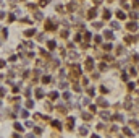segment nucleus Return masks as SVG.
<instances>
[{
  "mask_svg": "<svg viewBox=\"0 0 139 138\" xmlns=\"http://www.w3.org/2000/svg\"><path fill=\"white\" fill-rule=\"evenodd\" d=\"M37 34V28L34 25H31V28H28V29H23V37L24 39H32Z\"/></svg>",
  "mask_w": 139,
  "mask_h": 138,
  "instance_id": "f257e3e1",
  "label": "nucleus"
},
{
  "mask_svg": "<svg viewBox=\"0 0 139 138\" xmlns=\"http://www.w3.org/2000/svg\"><path fill=\"white\" fill-rule=\"evenodd\" d=\"M44 31H57V23H53L52 18H44Z\"/></svg>",
  "mask_w": 139,
  "mask_h": 138,
  "instance_id": "f03ea898",
  "label": "nucleus"
},
{
  "mask_svg": "<svg viewBox=\"0 0 139 138\" xmlns=\"http://www.w3.org/2000/svg\"><path fill=\"white\" fill-rule=\"evenodd\" d=\"M11 125H13V130H16V132H19V133H23V135H24V130H26L24 123H21L18 119H16V120H13Z\"/></svg>",
  "mask_w": 139,
  "mask_h": 138,
  "instance_id": "7ed1b4c3",
  "label": "nucleus"
},
{
  "mask_svg": "<svg viewBox=\"0 0 139 138\" xmlns=\"http://www.w3.org/2000/svg\"><path fill=\"white\" fill-rule=\"evenodd\" d=\"M23 98L24 99H28V98H32V94H34V89H32V85L29 83V86H26L24 89H23Z\"/></svg>",
  "mask_w": 139,
  "mask_h": 138,
  "instance_id": "20e7f679",
  "label": "nucleus"
},
{
  "mask_svg": "<svg viewBox=\"0 0 139 138\" xmlns=\"http://www.w3.org/2000/svg\"><path fill=\"white\" fill-rule=\"evenodd\" d=\"M45 94H47V93L44 91L42 88H34V99H36V101L44 99V98H45Z\"/></svg>",
  "mask_w": 139,
  "mask_h": 138,
  "instance_id": "39448f33",
  "label": "nucleus"
},
{
  "mask_svg": "<svg viewBox=\"0 0 139 138\" xmlns=\"http://www.w3.org/2000/svg\"><path fill=\"white\" fill-rule=\"evenodd\" d=\"M8 36H10V29H8V26H2V31H0V41L6 42V41H8Z\"/></svg>",
  "mask_w": 139,
  "mask_h": 138,
  "instance_id": "423d86ee",
  "label": "nucleus"
},
{
  "mask_svg": "<svg viewBox=\"0 0 139 138\" xmlns=\"http://www.w3.org/2000/svg\"><path fill=\"white\" fill-rule=\"evenodd\" d=\"M6 23L8 25H11V23H15V21H18V16L15 15V12H6Z\"/></svg>",
  "mask_w": 139,
  "mask_h": 138,
  "instance_id": "0eeeda50",
  "label": "nucleus"
},
{
  "mask_svg": "<svg viewBox=\"0 0 139 138\" xmlns=\"http://www.w3.org/2000/svg\"><path fill=\"white\" fill-rule=\"evenodd\" d=\"M45 44H47V49L50 50V52H53V50L58 47V44H57V41L55 39H47L45 41Z\"/></svg>",
  "mask_w": 139,
  "mask_h": 138,
  "instance_id": "6e6552de",
  "label": "nucleus"
},
{
  "mask_svg": "<svg viewBox=\"0 0 139 138\" xmlns=\"http://www.w3.org/2000/svg\"><path fill=\"white\" fill-rule=\"evenodd\" d=\"M32 20L34 21H44V13L40 10H34L32 12Z\"/></svg>",
  "mask_w": 139,
  "mask_h": 138,
  "instance_id": "1a4fd4ad",
  "label": "nucleus"
},
{
  "mask_svg": "<svg viewBox=\"0 0 139 138\" xmlns=\"http://www.w3.org/2000/svg\"><path fill=\"white\" fill-rule=\"evenodd\" d=\"M18 114H19V119H23V120H26V119H29V117H31V114H29V109H26V107H21Z\"/></svg>",
  "mask_w": 139,
  "mask_h": 138,
  "instance_id": "9d476101",
  "label": "nucleus"
},
{
  "mask_svg": "<svg viewBox=\"0 0 139 138\" xmlns=\"http://www.w3.org/2000/svg\"><path fill=\"white\" fill-rule=\"evenodd\" d=\"M24 107L29 109V110L34 109V107H36V99H34V98H28V99L24 101Z\"/></svg>",
  "mask_w": 139,
  "mask_h": 138,
  "instance_id": "9b49d317",
  "label": "nucleus"
},
{
  "mask_svg": "<svg viewBox=\"0 0 139 138\" xmlns=\"http://www.w3.org/2000/svg\"><path fill=\"white\" fill-rule=\"evenodd\" d=\"M18 60H19L18 54H13V52H10V54H8V58H6V62H8V63H16Z\"/></svg>",
  "mask_w": 139,
  "mask_h": 138,
  "instance_id": "f8f14e48",
  "label": "nucleus"
},
{
  "mask_svg": "<svg viewBox=\"0 0 139 138\" xmlns=\"http://www.w3.org/2000/svg\"><path fill=\"white\" fill-rule=\"evenodd\" d=\"M49 83H52V77L47 73H42V77H40V85H49Z\"/></svg>",
  "mask_w": 139,
  "mask_h": 138,
  "instance_id": "ddd939ff",
  "label": "nucleus"
},
{
  "mask_svg": "<svg viewBox=\"0 0 139 138\" xmlns=\"http://www.w3.org/2000/svg\"><path fill=\"white\" fill-rule=\"evenodd\" d=\"M32 132H34L36 136H42L44 135V128H42V127H37L36 123H34V127H32Z\"/></svg>",
  "mask_w": 139,
  "mask_h": 138,
  "instance_id": "4468645a",
  "label": "nucleus"
},
{
  "mask_svg": "<svg viewBox=\"0 0 139 138\" xmlns=\"http://www.w3.org/2000/svg\"><path fill=\"white\" fill-rule=\"evenodd\" d=\"M50 125H52L53 128H57V130H62V122H60L58 119H52L50 120Z\"/></svg>",
  "mask_w": 139,
  "mask_h": 138,
  "instance_id": "2eb2a0df",
  "label": "nucleus"
},
{
  "mask_svg": "<svg viewBox=\"0 0 139 138\" xmlns=\"http://www.w3.org/2000/svg\"><path fill=\"white\" fill-rule=\"evenodd\" d=\"M47 96H49L50 101H55V99L60 98V91H50V93H47Z\"/></svg>",
  "mask_w": 139,
  "mask_h": 138,
  "instance_id": "dca6fc26",
  "label": "nucleus"
},
{
  "mask_svg": "<svg viewBox=\"0 0 139 138\" xmlns=\"http://www.w3.org/2000/svg\"><path fill=\"white\" fill-rule=\"evenodd\" d=\"M34 37H36L37 42H45V41H47V39H45V31H44V33H37Z\"/></svg>",
  "mask_w": 139,
  "mask_h": 138,
  "instance_id": "f3484780",
  "label": "nucleus"
},
{
  "mask_svg": "<svg viewBox=\"0 0 139 138\" xmlns=\"http://www.w3.org/2000/svg\"><path fill=\"white\" fill-rule=\"evenodd\" d=\"M86 70H94V60H92V57H87L86 58Z\"/></svg>",
  "mask_w": 139,
  "mask_h": 138,
  "instance_id": "a211bd4d",
  "label": "nucleus"
},
{
  "mask_svg": "<svg viewBox=\"0 0 139 138\" xmlns=\"http://www.w3.org/2000/svg\"><path fill=\"white\" fill-rule=\"evenodd\" d=\"M44 109H45V110H49V112H50V110H53V109H55V106H53L50 101H45V102H44Z\"/></svg>",
  "mask_w": 139,
  "mask_h": 138,
  "instance_id": "6ab92c4d",
  "label": "nucleus"
},
{
  "mask_svg": "<svg viewBox=\"0 0 139 138\" xmlns=\"http://www.w3.org/2000/svg\"><path fill=\"white\" fill-rule=\"evenodd\" d=\"M6 96H8V91H6V88L3 85H0V98H6Z\"/></svg>",
  "mask_w": 139,
  "mask_h": 138,
  "instance_id": "aec40b11",
  "label": "nucleus"
},
{
  "mask_svg": "<svg viewBox=\"0 0 139 138\" xmlns=\"http://www.w3.org/2000/svg\"><path fill=\"white\" fill-rule=\"evenodd\" d=\"M96 16H97V10H96V8H91L89 13H87V18H89V20H94Z\"/></svg>",
  "mask_w": 139,
  "mask_h": 138,
  "instance_id": "412c9836",
  "label": "nucleus"
},
{
  "mask_svg": "<svg viewBox=\"0 0 139 138\" xmlns=\"http://www.w3.org/2000/svg\"><path fill=\"white\" fill-rule=\"evenodd\" d=\"M97 104H99L100 107H108V102L105 101L104 98H97Z\"/></svg>",
  "mask_w": 139,
  "mask_h": 138,
  "instance_id": "4be33fe9",
  "label": "nucleus"
},
{
  "mask_svg": "<svg viewBox=\"0 0 139 138\" xmlns=\"http://www.w3.org/2000/svg\"><path fill=\"white\" fill-rule=\"evenodd\" d=\"M8 67V62H6V58H0V70H3V68Z\"/></svg>",
  "mask_w": 139,
  "mask_h": 138,
  "instance_id": "5701e85b",
  "label": "nucleus"
},
{
  "mask_svg": "<svg viewBox=\"0 0 139 138\" xmlns=\"http://www.w3.org/2000/svg\"><path fill=\"white\" fill-rule=\"evenodd\" d=\"M87 133H89V128H87L86 125H83L79 128V135H87Z\"/></svg>",
  "mask_w": 139,
  "mask_h": 138,
  "instance_id": "b1692460",
  "label": "nucleus"
},
{
  "mask_svg": "<svg viewBox=\"0 0 139 138\" xmlns=\"http://www.w3.org/2000/svg\"><path fill=\"white\" fill-rule=\"evenodd\" d=\"M104 37H107V39H113V33H112L110 29H107V31L104 33Z\"/></svg>",
  "mask_w": 139,
  "mask_h": 138,
  "instance_id": "393cba45",
  "label": "nucleus"
},
{
  "mask_svg": "<svg viewBox=\"0 0 139 138\" xmlns=\"http://www.w3.org/2000/svg\"><path fill=\"white\" fill-rule=\"evenodd\" d=\"M24 127H26V128H32V127H34V122H32V120H29V119H26Z\"/></svg>",
  "mask_w": 139,
  "mask_h": 138,
  "instance_id": "a878e982",
  "label": "nucleus"
},
{
  "mask_svg": "<svg viewBox=\"0 0 139 138\" xmlns=\"http://www.w3.org/2000/svg\"><path fill=\"white\" fill-rule=\"evenodd\" d=\"M100 117H102V120H108V119H110V114L105 112V110H102V112H100Z\"/></svg>",
  "mask_w": 139,
  "mask_h": 138,
  "instance_id": "bb28decb",
  "label": "nucleus"
},
{
  "mask_svg": "<svg viewBox=\"0 0 139 138\" xmlns=\"http://www.w3.org/2000/svg\"><path fill=\"white\" fill-rule=\"evenodd\" d=\"M60 36H62V37H65V39H66V37L70 36V31H68V29H62V31H60Z\"/></svg>",
  "mask_w": 139,
  "mask_h": 138,
  "instance_id": "cd10ccee",
  "label": "nucleus"
},
{
  "mask_svg": "<svg viewBox=\"0 0 139 138\" xmlns=\"http://www.w3.org/2000/svg\"><path fill=\"white\" fill-rule=\"evenodd\" d=\"M83 119L84 120H91V119H92V114H91V112H83Z\"/></svg>",
  "mask_w": 139,
  "mask_h": 138,
  "instance_id": "c85d7f7f",
  "label": "nucleus"
},
{
  "mask_svg": "<svg viewBox=\"0 0 139 138\" xmlns=\"http://www.w3.org/2000/svg\"><path fill=\"white\" fill-rule=\"evenodd\" d=\"M58 86H60V89H66V86H68V83H66L65 80H60Z\"/></svg>",
  "mask_w": 139,
  "mask_h": 138,
  "instance_id": "c756f323",
  "label": "nucleus"
},
{
  "mask_svg": "<svg viewBox=\"0 0 139 138\" xmlns=\"http://www.w3.org/2000/svg\"><path fill=\"white\" fill-rule=\"evenodd\" d=\"M62 98H63V99H66V101H68V99L71 98V93H70V91H63V93H62Z\"/></svg>",
  "mask_w": 139,
  "mask_h": 138,
  "instance_id": "7c9ffc66",
  "label": "nucleus"
},
{
  "mask_svg": "<svg viewBox=\"0 0 139 138\" xmlns=\"http://www.w3.org/2000/svg\"><path fill=\"white\" fill-rule=\"evenodd\" d=\"M87 96L94 98V96H96V89H94V88H89V89H87Z\"/></svg>",
  "mask_w": 139,
  "mask_h": 138,
  "instance_id": "2f4dec72",
  "label": "nucleus"
},
{
  "mask_svg": "<svg viewBox=\"0 0 139 138\" xmlns=\"http://www.w3.org/2000/svg\"><path fill=\"white\" fill-rule=\"evenodd\" d=\"M6 18V12L3 8H0V21H2V20H5Z\"/></svg>",
  "mask_w": 139,
  "mask_h": 138,
  "instance_id": "473e14b6",
  "label": "nucleus"
},
{
  "mask_svg": "<svg viewBox=\"0 0 139 138\" xmlns=\"http://www.w3.org/2000/svg\"><path fill=\"white\" fill-rule=\"evenodd\" d=\"M10 136H11V138H21V136H23V133H19V132H16V130H15V132H13Z\"/></svg>",
  "mask_w": 139,
  "mask_h": 138,
  "instance_id": "72a5a7b5",
  "label": "nucleus"
},
{
  "mask_svg": "<svg viewBox=\"0 0 139 138\" xmlns=\"http://www.w3.org/2000/svg\"><path fill=\"white\" fill-rule=\"evenodd\" d=\"M91 104V96H87V98L83 99V106H89Z\"/></svg>",
  "mask_w": 139,
  "mask_h": 138,
  "instance_id": "f704fd0d",
  "label": "nucleus"
},
{
  "mask_svg": "<svg viewBox=\"0 0 139 138\" xmlns=\"http://www.w3.org/2000/svg\"><path fill=\"white\" fill-rule=\"evenodd\" d=\"M92 26H94V28H97V29H100V28H102L104 25H102V21H94V23H92Z\"/></svg>",
  "mask_w": 139,
  "mask_h": 138,
  "instance_id": "c9c22d12",
  "label": "nucleus"
},
{
  "mask_svg": "<svg viewBox=\"0 0 139 138\" xmlns=\"http://www.w3.org/2000/svg\"><path fill=\"white\" fill-rule=\"evenodd\" d=\"M74 41H76V42H81V41H83V34H81V33H78L76 36H74Z\"/></svg>",
  "mask_w": 139,
  "mask_h": 138,
  "instance_id": "e433bc0d",
  "label": "nucleus"
},
{
  "mask_svg": "<svg viewBox=\"0 0 139 138\" xmlns=\"http://www.w3.org/2000/svg\"><path fill=\"white\" fill-rule=\"evenodd\" d=\"M83 37H84V41H91V33H89V31H86V33L83 34Z\"/></svg>",
  "mask_w": 139,
  "mask_h": 138,
  "instance_id": "4c0bfd02",
  "label": "nucleus"
},
{
  "mask_svg": "<svg viewBox=\"0 0 139 138\" xmlns=\"http://www.w3.org/2000/svg\"><path fill=\"white\" fill-rule=\"evenodd\" d=\"M136 23H130V25H128V29H130V31H134V29H136Z\"/></svg>",
  "mask_w": 139,
  "mask_h": 138,
  "instance_id": "58836bf2",
  "label": "nucleus"
},
{
  "mask_svg": "<svg viewBox=\"0 0 139 138\" xmlns=\"http://www.w3.org/2000/svg\"><path fill=\"white\" fill-rule=\"evenodd\" d=\"M89 110L91 112H97V106L96 104H89Z\"/></svg>",
  "mask_w": 139,
  "mask_h": 138,
  "instance_id": "ea45409f",
  "label": "nucleus"
},
{
  "mask_svg": "<svg viewBox=\"0 0 139 138\" xmlns=\"http://www.w3.org/2000/svg\"><path fill=\"white\" fill-rule=\"evenodd\" d=\"M102 39H104V37H102V36H99V34H97V36L94 37V41H96L97 44H100V42H102Z\"/></svg>",
  "mask_w": 139,
  "mask_h": 138,
  "instance_id": "a19ab883",
  "label": "nucleus"
},
{
  "mask_svg": "<svg viewBox=\"0 0 139 138\" xmlns=\"http://www.w3.org/2000/svg\"><path fill=\"white\" fill-rule=\"evenodd\" d=\"M104 20H110V12H108V10L104 12Z\"/></svg>",
  "mask_w": 139,
  "mask_h": 138,
  "instance_id": "79ce46f5",
  "label": "nucleus"
},
{
  "mask_svg": "<svg viewBox=\"0 0 139 138\" xmlns=\"http://www.w3.org/2000/svg\"><path fill=\"white\" fill-rule=\"evenodd\" d=\"M117 16H118V18H120V20H123L125 16H126V15H125V13H123V12H121V10H120V12H117Z\"/></svg>",
  "mask_w": 139,
  "mask_h": 138,
  "instance_id": "37998d69",
  "label": "nucleus"
},
{
  "mask_svg": "<svg viewBox=\"0 0 139 138\" xmlns=\"http://www.w3.org/2000/svg\"><path fill=\"white\" fill-rule=\"evenodd\" d=\"M110 26L113 28V29H118V28H120V25H118L117 21H112V23H110Z\"/></svg>",
  "mask_w": 139,
  "mask_h": 138,
  "instance_id": "c03bdc74",
  "label": "nucleus"
},
{
  "mask_svg": "<svg viewBox=\"0 0 139 138\" xmlns=\"http://www.w3.org/2000/svg\"><path fill=\"white\" fill-rule=\"evenodd\" d=\"M99 68H100V70H102V72H105V70H107L108 67H107V63H105V62H102V63H100V67H99Z\"/></svg>",
  "mask_w": 139,
  "mask_h": 138,
  "instance_id": "a18cd8bd",
  "label": "nucleus"
},
{
  "mask_svg": "<svg viewBox=\"0 0 139 138\" xmlns=\"http://www.w3.org/2000/svg\"><path fill=\"white\" fill-rule=\"evenodd\" d=\"M100 93H102V94H107V93H108V89L105 88V86H100Z\"/></svg>",
  "mask_w": 139,
  "mask_h": 138,
  "instance_id": "49530a36",
  "label": "nucleus"
},
{
  "mask_svg": "<svg viewBox=\"0 0 139 138\" xmlns=\"http://www.w3.org/2000/svg\"><path fill=\"white\" fill-rule=\"evenodd\" d=\"M63 10H65V7H63V5H60V3H58V5H57V12H63Z\"/></svg>",
  "mask_w": 139,
  "mask_h": 138,
  "instance_id": "de8ad7c7",
  "label": "nucleus"
},
{
  "mask_svg": "<svg viewBox=\"0 0 139 138\" xmlns=\"http://www.w3.org/2000/svg\"><path fill=\"white\" fill-rule=\"evenodd\" d=\"M24 136H28V138H34L36 135H34V132H29V133H26Z\"/></svg>",
  "mask_w": 139,
  "mask_h": 138,
  "instance_id": "09e8293b",
  "label": "nucleus"
},
{
  "mask_svg": "<svg viewBox=\"0 0 139 138\" xmlns=\"http://www.w3.org/2000/svg\"><path fill=\"white\" fill-rule=\"evenodd\" d=\"M104 49H105V50H110V49H112V44H105Z\"/></svg>",
  "mask_w": 139,
  "mask_h": 138,
  "instance_id": "8fccbe9b",
  "label": "nucleus"
},
{
  "mask_svg": "<svg viewBox=\"0 0 139 138\" xmlns=\"http://www.w3.org/2000/svg\"><path fill=\"white\" fill-rule=\"evenodd\" d=\"M123 132H125V133H126V135H133V133H131V132H130V128H123Z\"/></svg>",
  "mask_w": 139,
  "mask_h": 138,
  "instance_id": "3c124183",
  "label": "nucleus"
},
{
  "mask_svg": "<svg viewBox=\"0 0 139 138\" xmlns=\"http://www.w3.org/2000/svg\"><path fill=\"white\" fill-rule=\"evenodd\" d=\"M83 85L87 86V85H89V80H87V78H84V80H83Z\"/></svg>",
  "mask_w": 139,
  "mask_h": 138,
  "instance_id": "603ef678",
  "label": "nucleus"
},
{
  "mask_svg": "<svg viewBox=\"0 0 139 138\" xmlns=\"http://www.w3.org/2000/svg\"><path fill=\"white\" fill-rule=\"evenodd\" d=\"M102 2H104V0H94V3H96V5H100Z\"/></svg>",
  "mask_w": 139,
  "mask_h": 138,
  "instance_id": "864d4df0",
  "label": "nucleus"
},
{
  "mask_svg": "<svg viewBox=\"0 0 139 138\" xmlns=\"http://www.w3.org/2000/svg\"><path fill=\"white\" fill-rule=\"evenodd\" d=\"M2 107H3V99L0 98V109H2Z\"/></svg>",
  "mask_w": 139,
  "mask_h": 138,
  "instance_id": "5fc2aeb1",
  "label": "nucleus"
},
{
  "mask_svg": "<svg viewBox=\"0 0 139 138\" xmlns=\"http://www.w3.org/2000/svg\"><path fill=\"white\" fill-rule=\"evenodd\" d=\"M21 2H26V0H19V3H21Z\"/></svg>",
  "mask_w": 139,
  "mask_h": 138,
  "instance_id": "6e6d98bb",
  "label": "nucleus"
},
{
  "mask_svg": "<svg viewBox=\"0 0 139 138\" xmlns=\"http://www.w3.org/2000/svg\"><path fill=\"white\" fill-rule=\"evenodd\" d=\"M0 31H2V25H0Z\"/></svg>",
  "mask_w": 139,
  "mask_h": 138,
  "instance_id": "4d7b16f0",
  "label": "nucleus"
},
{
  "mask_svg": "<svg viewBox=\"0 0 139 138\" xmlns=\"http://www.w3.org/2000/svg\"><path fill=\"white\" fill-rule=\"evenodd\" d=\"M0 85H2V81H0Z\"/></svg>",
  "mask_w": 139,
  "mask_h": 138,
  "instance_id": "13d9d810",
  "label": "nucleus"
}]
</instances>
